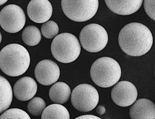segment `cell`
<instances>
[{"label":"cell","instance_id":"1","mask_svg":"<svg viewBox=\"0 0 155 119\" xmlns=\"http://www.w3.org/2000/svg\"><path fill=\"white\" fill-rule=\"evenodd\" d=\"M118 44L125 53L140 57L147 53L153 44V36L145 25L133 22L125 25L118 35Z\"/></svg>","mask_w":155,"mask_h":119},{"label":"cell","instance_id":"2","mask_svg":"<svg viewBox=\"0 0 155 119\" xmlns=\"http://www.w3.org/2000/svg\"><path fill=\"white\" fill-rule=\"evenodd\" d=\"M30 55L23 46L11 44L0 51V69L11 77L22 75L28 69Z\"/></svg>","mask_w":155,"mask_h":119},{"label":"cell","instance_id":"3","mask_svg":"<svg viewBox=\"0 0 155 119\" xmlns=\"http://www.w3.org/2000/svg\"><path fill=\"white\" fill-rule=\"evenodd\" d=\"M90 76L97 86L107 88L118 82L121 76V70L118 62L113 58H100L92 64Z\"/></svg>","mask_w":155,"mask_h":119},{"label":"cell","instance_id":"4","mask_svg":"<svg viewBox=\"0 0 155 119\" xmlns=\"http://www.w3.org/2000/svg\"><path fill=\"white\" fill-rule=\"evenodd\" d=\"M54 58L63 63L76 61L81 53V45L78 38L70 33L59 34L54 37L51 45Z\"/></svg>","mask_w":155,"mask_h":119},{"label":"cell","instance_id":"5","mask_svg":"<svg viewBox=\"0 0 155 119\" xmlns=\"http://www.w3.org/2000/svg\"><path fill=\"white\" fill-rule=\"evenodd\" d=\"M61 8L65 16L76 22L91 19L99 7V0H61Z\"/></svg>","mask_w":155,"mask_h":119},{"label":"cell","instance_id":"6","mask_svg":"<svg viewBox=\"0 0 155 119\" xmlns=\"http://www.w3.org/2000/svg\"><path fill=\"white\" fill-rule=\"evenodd\" d=\"M79 38L82 47L90 53L102 51L106 46L108 41L106 30L101 25L95 23L84 27Z\"/></svg>","mask_w":155,"mask_h":119},{"label":"cell","instance_id":"7","mask_svg":"<svg viewBox=\"0 0 155 119\" xmlns=\"http://www.w3.org/2000/svg\"><path fill=\"white\" fill-rule=\"evenodd\" d=\"M71 95V103L74 108L83 112L94 110L99 99L98 91L94 86L87 84L76 86Z\"/></svg>","mask_w":155,"mask_h":119},{"label":"cell","instance_id":"8","mask_svg":"<svg viewBox=\"0 0 155 119\" xmlns=\"http://www.w3.org/2000/svg\"><path fill=\"white\" fill-rule=\"evenodd\" d=\"M25 21V12L16 5H7L0 12V25L8 33L19 32L24 27Z\"/></svg>","mask_w":155,"mask_h":119},{"label":"cell","instance_id":"9","mask_svg":"<svg viewBox=\"0 0 155 119\" xmlns=\"http://www.w3.org/2000/svg\"><path fill=\"white\" fill-rule=\"evenodd\" d=\"M111 97L115 104L120 107L133 104L138 97V91L133 84L127 81L117 82L111 91Z\"/></svg>","mask_w":155,"mask_h":119},{"label":"cell","instance_id":"10","mask_svg":"<svg viewBox=\"0 0 155 119\" xmlns=\"http://www.w3.org/2000/svg\"><path fill=\"white\" fill-rule=\"evenodd\" d=\"M37 81L44 86L53 85L60 77V68L56 63L49 59L39 62L35 69Z\"/></svg>","mask_w":155,"mask_h":119},{"label":"cell","instance_id":"11","mask_svg":"<svg viewBox=\"0 0 155 119\" xmlns=\"http://www.w3.org/2000/svg\"><path fill=\"white\" fill-rule=\"evenodd\" d=\"M27 11L31 21L36 23H43L52 16L53 7L49 0H31Z\"/></svg>","mask_w":155,"mask_h":119},{"label":"cell","instance_id":"12","mask_svg":"<svg viewBox=\"0 0 155 119\" xmlns=\"http://www.w3.org/2000/svg\"><path fill=\"white\" fill-rule=\"evenodd\" d=\"M37 91V83L33 78L28 76L19 79L13 88L15 97L21 101H27L32 98Z\"/></svg>","mask_w":155,"mask_h":119},{"label":"cell","instance_id":"13","mask_svg":"<svg viewBox=\"0 0 155 119\" xmlns=\"http://www.w3.org/2000/svg\"><path fill=\"white\" fill-rule=\"evenodd\" d=\"M107 7L112 12L121 15H129L137 12L143 0H104Z\"/></svg>","mask_w":155,"mask_h":119},{"label":"cell","instance_id":"14","mask_svg":"<svg viewBox=\"0 0 155 119\" xmlns=\"http://www.w3.org/2000/svg\"><path fill=\"white\" fill-rule=\"evenodd\" d=\"M132 119H155V104L147 99L135 101L129 111Z\"/></svg>","mask_w":155,"mask_h":119},{"label":"cell","instance_id":"15","mask_svg":"<svg viewBox=\"0 0 155 119\" xmlns=\"http://www.w3.org/2000/svg\"><path fill=\"white\" fill-rule=\"evenodd\" d=\"M71 95L70 86L64 82L54 83L49 90V97L55 103H65L69 100Z\"/></svg>","mask_w":155,"mask_h":119},{"label":"cell","instance_id":"16","mask_svg":"<svg viewBox=\"0 0 155 119\" xmlns=\"http://www.w3.org/2000/svg\"><path fill=\"white\" fill-rule=\"evenodd\" d=\"M12 90L8 80L0 75V114L7 110L12 101Z\"/></svg>","mask_w":155,"mask_h":119},{"label":"cell","instance_id":"17","mask_svg":"<svg viewBox=\"0 0 155 119\" xmlns=\"http://www.w3.org/2000/svg\"><path fill=\"white\" fill-rule=\"evenodd\" d=\"M70 119L69 112L61 104H53L45 107L41 115V119Z\"/></svg>","mask_w":155,"mask_h":119},{"label":"cell","instance_id":"18","mask_svg":"<svg viewBox=\"0 0 155 119\" xmlns=\"http://www.w3.org/2000/svg\"><path fill=\"white\" fill-rule=\"evenodd\" d=\"M41 33L40 29L35 25H29L25 27L21 34V38L26 45L35 46L41 40Z\"/></svg>","mask_w":155,"mask_h":119},{"label":"cell","instance_id":"19","mask_svg":"<svg viewBox=\"0 0 155 119\" xmlns=\"http://www.w3.org/2000/svg\"><path fill=\"white\" fill-rule=\"evenodd\" d=\"M45 107V101L40 97H35L31 99L27 105L29 112L35 116H39L42 115Z\"/></svg>","mask_w":155,"mask_h":119},{"label":"cell","instance_id":"20","mask_svg":"<svg viewBox=\"0 0 155 119\" xmlns=\"http://www.w3.org/2000/svg\"><path fill=\"white\" fill-rule=\"evenodd\" d=\"M41 31L43 36L48 39H51L57 36L59 29L55 21H48L42 25Z\"/></svg>","mask_w":155,"mask_h":119},{"label":"cell","instance_id":"21","mask_svg":"<svg viewBox=\"0 0 155 119\" xmlns=\"http://www.w3.org/2000/svg\"><path fill=\"white\" fill-rule=\"evenodd\" d=\"M30 119L28 114L19 108H12L5 111L0 116V119Z\"/></svg>","mask_w":155,"mask_h":119},{"label":"cell","instance_id":"22","mask_svg":"<svg viewBox=\"0 0 155 119\" xmlns=\"http://www.w3.org/2000/svg\"><path fill=\"white\" fill-rule=\"evenodd\" d=\"M155 0H144V8L148 17L155 20Z\"/></svg>","mask_w":155,"mask_h":119},{"label":"cell","instance_id":"23","mask_svg":"<svg viewBox=\"0 0 155 119\" xmlns=\"http://www.w3.org/2000/svg\"><path fill=\"white\" fill-rule=\"evenodd\" d=\"M101 119L100 117H98V116L91 115H82L81 116H79L76 117V119Z\"/></svg>","mask_w":155,"mask_h":119},{"label":"cell","instance_id":"24","mask_svg":"<svg viewBox=\"0 0 155 119\" xmlns=\"http://www.w3.org/2000/svg\"><path fill=\"white\" fill-rule=\"evenodd\" d=\"M105 112H106V109L104 107L102 106H99L97 108V112L99 115H103L105 113Z\"/></svg>","mask_w":155,"mask_h":119},{"label":"cell","instance_id":"25","mask_svg":"<svg viewBox=\"0 0 155 119\" xmlns=\"http://www.w3.org/2000/svg\"><path fill=\"white\" fill-rule=\"evenodd\" d=\"M8 0H0V6L5 4Z\"/></svg>","mask_w":155,"mask_h":119},{"label":"cell","instance_id":"26","mask_svg":"<svg viewBox=\"0 0 155 119\" xmlns=\"http://www.w3.org/2000/svg\"><path fill=\"white\" fill-rule=\"evenodd\" d=\"M1 41H2V35L0 32V44L1 43Z\"/></svg>","mask_w":155,"mask_h":119}]
</instances>
